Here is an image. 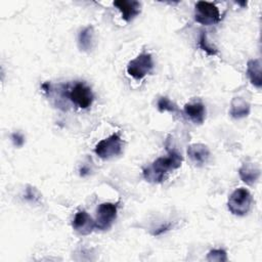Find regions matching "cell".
Here are the masks:
<instances>
[{
	"instance_id": "cell-1",
	"label": "cell",
	"mask_w": 262,
	"mask_h": 262,
	"mask_svg": "<svg viewBox=\"0 0 262 262\" xmlns=\"http://www.w3.org/2000/svg\"><path fill=\"white\" fill-rule=\"evenodd\" d=\"M182 160V156L178 151L171 149L167 156L156 159L145 167L142 171V176L149 183H161L169 172L181 167Z\"/></svg>"
},
{
	"instance_id": "cell-2",
	"label": "cell",
	"mask_w": 262,
	"mask_h": 262,
	"mask_svg": "<svg viewBox=\"0 0 262 262\" xmlns=\"http://www.w3.org/2000/svg\"><path fill=\"white\" fill-rule=\"evenodd\" d=\"M252 203L253 198L250 191L244 187H239L229 195L227 207L231 214L235 216H245L250 212Z\"/></svg>"
},
{
	"instance_id": "cell-3",
	"label": "cell",
	"mask_w": 262,
	"mask_h": 262,
	"mask_svg": "<svg viewBox=\"0 0 262 262\" xmlns=\"http://www.w3.org/2000/svg\"><path fill=\"white\" fill-rule=\"evenodd\" d=\"M123 150V140L118 133H114L108 137L101 139L94 147L96 156L102 160H110L118 157Z\"/></svg>"
},
{
	"instance_id": "cell-4",
	"label": "cell",
	"mask_w": 262,
	"mask_h": 262,
	"mask_svg": "<svg viewBox=\"0 0 262 262\" xmlns=\"http://www.w3.org/2000/svg\"><path fill=\"white\" fill-rule=\"evenodd\" d=\"M152 69L154 61L151 54L142 52L128 62L126 71L128 75L134 78L135 80H141L146 75L150 74Z\"/></svg>"
},
{
	"instance_id": "cell-5",
	"label": "cell",
	"mask_w": 262,
	"mask_h": 262,
	"mask_svg": "<svg viewBox=\"0 0 262 262\" xmlns=\"http://www.w3.org/2000/svg\"><path fill=\"white\" fill-rule=\"evenodd\" d=\"M69 99L79 108L86 110L91 106L94 95L89 86L83 82L75 83L68 91Z\"/></svg>"
},
{
	"instance_id": "cell-6",
	"label": "cell",
	"mask_w": 262,
	"mask_h": 262,
	"mask_svg": "<svg viewBox=\"0 0 262 262\" xmlns=\"http://www.w3.org/2000/svg\"><path fill=\"white\" fill-rule=\"evenodd\" d=\"M194 19L201 25L210 26L219 23L221 15L218 7L214 3L199 1L194 5Z\"/></svg>"
},
{
	"instance_id": "cell-7",
	"label": "cell",
	"mask_w": 262,
	"mask_h": 262,
	"mask_svg": "<svg viewBox=\"0 0 262 262\" xmlns=\"http://www.w3.org/2000/svg\"><path fill=\"white\" fill-rule=\"evenodd\" d=\"M118 203L104 202L101 203L96 209L95 228L99 230H107L112 227L117 218Z\"/></svg>"
},
{
	"instance_id": "cell-8",
	"label": "cell",
	"mask_w": 262,
	"mask_h": 262,
	"mask_svg": "<svg viewBox=\"0 0 262 262\" xmlns=\"http://www.w3.org/2000/svg\"><path fill=\"white\" fill-rule=\"evenodd\" d=\"M72 226L81 235L90 234L95 228V221L86 211H78L73 219Z\"/></svg>"
},
{
	"instance_id": "cell-9",
	"label": "cell",
	"mask_w": 262,
	"mask_h": 262,
	"mask_svg": "<svg viewBox=\"0 0 262 262\" xmlns=\"http://www.w3.org/2000/svg\"><path fill=\"white\" fill-rule=\"evenodd\" d=\"M186 152L190 161L198 167L206 165L211 156L208 146L203 143H192L188 145Z\"/></svg>"
},
{
	"instance_id": "cell-10",
	"label": "cell",
	"mask_w": 262,
	"mask_h": 262,
	"mask_svg": "<svg viewBox=\"0 0 262 262\" xmlns=\"http://www.w3.org/2000/svg\"><path fill=\"white\" fill-rule=\"evenodd\" d=\"M116 6L122 14V18L126 21H131L140 13L141 4L135 0H116L114 1Z\"/></svg>"
},
{
	"instance_id": "cell-11",
	"label": "cell",
	"mask_w": 262,
	"mask_h": 262,
	"mask_svg": "<svg viewBox=\"0 0 262 262\" xmlns=\"http://www.w3.org/2000/svg\"><path fill=\"white\" fill-rule=\"evenodd\" d=\"M260 168L252 162L244 163L238 169L241 179L248 185H254L260 178Z\"/></svg>"
},
{
	"instance_id": "cell-12",
	"label": "cell",
	"mask_w": 262,
	"mask_h": 262,
	"mask_svg": "<svg viewBox=\"0 0 262 262\" xmlns=\"http://www.w3.org/2000/svg\"><path fill=\"white\" fill-rule=\"evenodd\" d=\"M184 114L194 123L202 124L206 117V107L202 102L186 103L184 105Z\"/></svg>"
},
{
	"instance_id": "cell-13",
	"label": "cell",
	"mask_w": 262,
	"mask_h": 262,
	"mask_svg": "<svg viewBox=\"0 0 262 262\" xmlns=\"http://www.w3.org/2000/svg\"><path fill=\"white\" fill-rule=\"evenodd\" d=\"M251 111L250 103L242 97H234L230 102L229 114L233 119H243L249 116Z\"/></svg>"
},
{
	"instance_id": "cell-14",
	"label": "cell",
	"mask_w": 262,
	"mask_h": 262,
	"mask_svg": "<svg viewBox=\"0 0 262 262\" xmlns=\"http://www.w3.org/2000/svg\"><path fill=\"white\" fill-rule=\"evenodd\" d=\"M94 44V29L92 26L83 28L78 34V46L80 50L89 52Z\"/></svg>"
},
{
	"instance_id": "cell-15",
	"label": "cell",
	"mask_w": 262,
	"mask_h": 262,
	"mask_svg": "<svg viewBox=\"0 0 262 262\" xmlns=\"http://www.w3.org/2000/svg\"><path fill=\"white\" fill-rule=\"evenodd\" d=\"M247 75L250 82L257 88L262 86L261 78V62L258 58L250 59L247 63Z\"/></svg>"
},
{
	"instance_id": "cell-16",
	"label": "cell",
	"mask_w": 262,
	"mask_h": 262,
	"mask_svg": "<svg viewBox=\"0 0 262 262\" xmlns=\"http://www.w3.org/2000/svg\"><path fill=\"white\" fill-rule=\"evenodd\" d=\"M199 47L203 51H205L208 55L214 56V55H217L219 53L218 49L209 43L206 31H201V33H200V36H199Z\"/></svg>"
},
{
	"instance_id": "cell-17",
	"label": "cell",
	"mask_w": 262,
	"mask_h": 262,
	"mask_svg": "<svg viewBox=\"0 0 262 262\" xmlns=\"http://www.w3.org/2000/svg\"><path fill=\"white\" fill-rule=\"evenodd\" d=\"M157 106H158V110H159L161 113H164V112L176 113V112L178 111L176 104H175L170 98H168L167 96H161V97L158 99Z\"/></svg>"
},
{
	"instance_id": "cell-18",
	"label": "cell",
	"mask_w": 262,
	"mask_h": 262,
	"mask_svg": "<svg viewBox=\"0 0 262 262\" xmlns=\"http://www.w3.org/2000/svg\"><path fill=\"white\" fill-rule=\"evenodd\" d=\"M207 260L210 262H223L227 261L226 251L223 249H213L207 254Z\"/></svg>"
},
{
	"instance_id": "cell-19",
	"label": "cell",
	"mask_w": 262,
	"mask_h": 262,
	"mask_svg": "<svg viewBox=\"0 0 262 262\" xmlns=\"http://www.w3.org/2000/svg\"><path fill=\"white\" fill-rule=\"evenodd\" d=\"M25 199L30 201V202H38L39 200V194L37 192V190L34 188V187H31L29 186L27 189H26V193H25Z\"/></svg>"
},
{
	"instance_id": "cell-20",
	"label": "cell",
	"mask_w": 262,
	"mask_h": 262,
	"mask_svg": "<svg viewBox=\"0 0 262 262\" xmlns=\"http://www.w3.org/2000/svg\"><path fill=\"white\" fill-rule=\"evenodd\" d=\"M11 140L15 146L20 147L25 143V136L19 132H14L11 134Z\"/></svg>"
},
{
	"instance_id": "cell-21",
	"label": "cell",
	"mask_w": 262,
	"mask_h": 262,
	"mask_svg": "<svg viewBox=\"0 0 262 262\" xmlns=\"http://www.w3.org/2000/svg\"><path fill=\"white\" fill-rule=\"evenodd\" d=\"M170 228V224H165V225H163V226H161L160 228H158L152 234L154 235H159V234H162L163 232H165V231H167L168 229Z\"/></svg>"
},
{
	"instance_id": "cell-22",
	"label": "cell",
	"mask_w": 262,
	"mask_h": 262,
	"mask_svg": "<svg viewBox=\"0 0 262 262\" xmlns=\"http://www.w3.org/2000/svg\"><path fill=\"white\" fill-rule=\"evenodd\" d=\"M89 169L87 168V167H85V166H83L81 169H80V175L81 176H86L87 174H89Z\"/></svg>"
}]
</instances>
